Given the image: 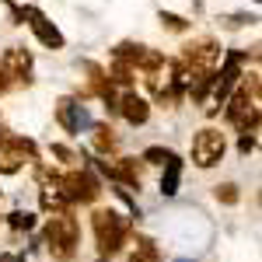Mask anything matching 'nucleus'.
I'll return each instance as SVG.
<instances>
[{"label": "nucleus", "mask_w": 262, "mask_h": 262, "mask_svg": "<svg viewBox=\"0 0 262 262\" xmlns=\"http://www.w3.org/2000/svg\"><path fill=\"white\" fill-rule=\"evenodd\" d=\"M91 231H95V242H98V262H108L116 252H119L126 238H129V221L122 217L119 210L112 206H98L91 213Z\"/></svg>", "instance_id": "obj_1"}, {"label": "nucleus", "mask_w": 262, "mask_h": 262, "mask_svg": "<svg viewBox=\"0 0 262 262\" xmlns=\"http://www.w3.org/2000/svg\"><path fill=\"white\" fill-rule=\"evenodd\" d=\"M46 242H49V252L53 259H74L77 252V242H81V227H77V217L70 210H60L53 213L49 224H46Z\"/></svg>", "instance_id": "obj_2"}, {"label": "nucleus", "mask_w": 262, "mask_h": 262, "mask_svg": "<svg viewBox=\"0 0 262 262\" xmlns=\"http://www.w3.org/2000/svg\"><path fill=\"white\" fill-rule=\"evenodd\" d=\"M60 192H63V200H67V206L70 203H95L101 185L88 171H67V175H60Z\"/></svg>", "instance_id": "obj_3"}, {"label": "nucleus", "mask_w": 262, "mask_h": 262, "mask_svg": "<svg viewBox=\"0 0 262 262\" xmlns=\"http://www.w3.org/2000/svg\"><path fill=\"white\" fill-rule=\"evenodd\" d=\"M224 150H227V143H224V133L221 129H200L196 137H192V161L196 168H213V164L224 158Z\"/></svg>", "instance_id": "obj_4"}, {"label": "nucleus", "mask_w": 262, "mask_h": 262, "mask_svg": "<svg viewBox=\"0 0 262 262\" xmlns=\"http://www.w3.org/2000/svg\"><path fill=\"white\" fill-rule=\"evenodd\" d=\"M60 122L70 133H81V126H91L88 112H84L81 105H74V101H60Z\"/></svg>", "instance_id": "obj_5"}, {"label": "nucleus", "mask_w": 262, "mask_h": 262, "mask_svg": "<svg viewBox=\"0 0 262 262\" xmlns=\"http://www.w3.org/2000/svg\"><path fill=\"white\" fill-rule=\"evenodd\" d=\"M119 108H122V116H126V122H133V126H140V122H147V116H150L147 101H143V98H137V95H126Z\"/></svg>", "instance_id": "obj_6"}, {"label": "nucleus", "mask_w": 262, "mask_h": 262, "mask_svg": "<svg viewBox=\"0 0 262 262\" xmlns=\"http://www.w3.org/2000/svg\"><path fill=\"white\" fill-rule=\"evenodd\" d=\"M32 18H35V21H32V28H35V35H39V39L46 42V46H53V49H60V46H63V35H60V32H56V28H53L49 21L42 18V14H35V11H32Z\"/></svg>", "instance_id": "obj_7"}, {"label": "nucleus", "mask_w": 262, "mask_h": 262, "mask_svg": "<svg viewBox=\"0 0 262 262\" xmlns=\"http://www.w3.org/2000/svg\"><path fill=\"white\" fill-rule=\"evenodd\" d=\"M179 179H182V161L171 158V161L164 164V179H161V192L164 196H175V192H179Z\"/></svg>", "instance_id": "obj_8"}, {"label": "nucleus", "mask_w": 262, "mask_h": 262, "mask_svg": "<svg viewBox=\"0 0 262 262\" xmlns=\"http://www.w3.org/2000/svg\"><path fill=\"white\" fill-rule=\"evenodd\" d=\"M217 203H224V206H234V203L242 200V192H238V185L234 182H224V185H217Z\"/></svg>", "instance_id": "obj_9"}, {"label": "nucleus", "mask_w": 262, "mask_h": 262, "mask_svg": "<svg viewBox=\"0 0 262 262\" xmlns=\"http://www.w3.org/2000/svg\"><path fill=\"white\" fill-rule=\"evenodd\" d=\"M171 158H175V154H171L168 147H147V150H143V161L147 164H168Z\"/></svg>", "instance_id": "obj_10"}, {"label": "nucleus", "mask_w": 262, "mask_h": 262, "mask_svg": "<svg viewBox=\"0 0 262 262\" xmlns=\"http://www.w3.org/2000/svg\"><path fill=\"white\" fill-rule=\"evenodd\" d=\"M95 147H98L101 154H105V150H116V137H112L108 126H98V129H95Z\"/></svg>", "instance_id": "obj_11"}, {"label": "nucleus", "mask_w": 262, "mask_h": 262, "mask_svg": "<svg viewBox=\"0 0 262 262\" xmlns=\"http://www.w3.org/2000/svg\"><path fill=\"white\" fill-rule=\"evenodd\" d=\"M11 227H14V231H32V227H35V217L25 213V210H14V213H11Z\"/></svg>", "instance_id": "obj_12"}, {"label": "nucleus", "mask_w": 262, "mask_h": 262, "mask_svg": "<svg viewBox=\"0 0 262 262\" xmlns=\"http://www.w3.org/2000/svg\"><path fill=\"white\" fill-rule=\"evenodd\" d=\"M238 150H242V154H252V150H255V137H252V133H242V140H238Z\"/></svg>", "instance_id": "obj_13"}, {"label": "nucleus", "mask_w": 262, "mask_h": 262, "mask_svg": "<svg viewBox=\"0 0 262 262\" xmlns=\"http://www.w3.org/2000/svg\"><path fill=\"white\" fill-rule=\"evenodd\" d=\"M129 262H143V259H137V255H129Z\"/></svg>", "instance_id": "obj_14"}, {"label": "nucleus", "mask_w": 262, "mask_h": 262, "mask_svg": "<svg viewBox=\"0 0 262 262\" xmlns=\"http://www.w3.org/2000/svg\"><path fill=\"white\" fill-rule=\"evenodd\" d=\"M53 262H67V259H53Z\"/></svg>", "instance_id": "obj_15"}]
</instances>
